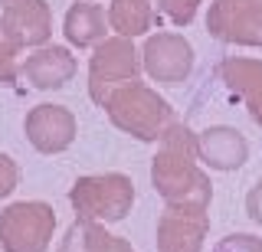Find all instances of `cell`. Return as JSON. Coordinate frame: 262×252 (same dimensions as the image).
I'll return each mask as SVG.
<instances>
[{
  "instance_id": "12",
  "label": "cell",
  "mask_w": 262,
  "mask_h": 252,
  "mask_svg": "<svg viewBox=\"0 0 262 252\" xmlns=\"http://www.w3.org/2000/svg\"><path fill=\"white\" fill-rule=\"evenodd\" d=\"M196 154L216 170H233L246 161V141L233 128H207L196 138Z\"/></svg>"
},
{
  "instance_id": "9",
  "label": "cell",
  "mask_w": 262,
  "mask_h": 252,
  "mask_svg": "<svg viewBox=\"0 0 262 252\" xmlns=\"http://www.w3.org/2000/svg\"><path fill=\"white\" fill-rule=\"evenodd\" d=\"M4 23L20 46H43L53 33L46 0H4Z\"/></svg>"
},
{
  "instance_id": "17",
  "label": "cell",
  "mask_w": 262,
  "mask_h": 252,
  "mask_svg": "<svg viewBox=\"0 0 262 252\" xmlns=\"http://www.w3.org/2000/svg\"><path fill=\"white\" fill-rule=\"evenodd\" d=\"M161 10H167L174 23H190L196 13V0H161Z\"/></svg>"
},
{
  "instance_id": "5",
  "label": "cell",
  "mask_w": 262,
  "mask_h": 252,
  "mask_svg": "<svg viewBox=\"0 0 262 252\" xmlns=\"http://www.w3.org/2000/svg\"><path fill=\"white\" fill-rule=\"evenodd\" d=\"M89 79H92V99L98 105H105L108 95L118 92L121 85L138 82V53H135V46L128 43V36L98 43V50L92 56V72H89Z\"/></svg>"
},
{
  "instance_id": "19",
  "label": "cell",
  "mask_w": 262,
  "mask_h": 252,
  "mask_svg": "<svg viewBox=\"0 0 262 252\" xmlns=\"http://www.w3.org/2000/svg\"><path fill=\"white\" fill-rule=\"evenodd\" d=\"M249 216L256 219V223H262V180L256 184V190L249 193Z\"/></svg>"
},
{
  "instance_id": "14",
  "label": "cell",
  "mask_w": 262,
  "mask_h": 252,
  "mask_svg": "<svg viewBox=\"0 0 262 252\" xmlns=\"http://www.w3.org/2000/svg\"><path fill=\"white\" fill-rule=\"evenodd\" d=\"M161 0H112V30H118L121 36H141L151 30L154 17H158Z\"/></svg>"
},
{
  "instance_id": "13",
  "label": "cell",
  "mask_w": 262,
  "mask_h": 252,
  "mask_svg": "<svg viewBox=\"0 0 262 252\" xmlns=\"http://www.w3.org/2000/svg\"><path fill=\"white\" fill-rule=\"evenodd\" d=\"M220 76H223L226 85L239 88L246 105H249L252 118L262 121V66L259 62H246V59H229L220 66Z\"/></svg>"
},
{
  "instance_id": "16",
  "label": "cell",
  "mask_w": 262,
  "mask_h": 252,
  "mask_svg": "<svg viewBox=\"0 0 262 252\" xmlns=\"http://www.w3.org/2000/svg\"><path fill=\"white\" fill-rule=\"evenodd\" d=\"M16 50H20V43L13 39V33L0 17V85L16 82Z\"/></svg>"
},
{
  "instance_id": "11",
  "label": "cell",
  "mask_w": 262,
  "mask_h": 252,
  "mask_svg": "<svg viewBox=\"0 0 262 252\" xmlns=\"http://www.w3.org/2000/svg\"><path fill=\"white\" fill-rule=\"evenodd\" d=\"M196 213H203V207L184 203L180 210H170L161 219L158 239H161L164 252H196V246H200V230H203V216H196Z\"/></svg>"
},
{
  "instance_id": "2",
  "label": "cell",
  "mask_w": 262,
  "mask_h": 252,
  "mask_svg": "<svg viewBox=\"0 0 262 252\" xmlns=\"http://www.w3.org/2000/svg\"><path fill=\"white\" fill-rule=\"evenodd\" d=\"M184 131H174L167 138V148L154 157V187L164 193L167 200H184L203 207L210 197V187L203 180V174L193 167L190 161V144L187 138L180 141Z\"/></svg>"
},
{
  "instance_id": "15",
  "label": "cell",
  "mask_w": 262,
  "mask_h": 252,
  "mask_svg": "<svg viewBox=\"0 0 262 252\" xmlns=\"http://www.w3.org/2000/svg\"><path fill=\"white\" fill-rule=\"evenodd\" d=\"M66 39L76 46L105 43V13L95 4H72L66 13Z\"/></svg>"
},
{
  "instance_id": "20",
  "label": "cell",
  "mask_w": 262,
  "mask_h": 252,
  "mask_svg": "<svg viewBox=\"0 0 262 252\" xmlns=\"http://www.w3.org/2000/svg\"><path fill=\"white\" fill-rule=\"evenodd\" d=\"M98 252H131L121 239H112V236H105L102 239V246H98Z\"/></svg>"
},
{
  "instance_id": "18",
  "label": "cell",
  "mask_w": 262,
  "mask_h": 252,
  "mask_svg": "<svg viewBox=\"0 0 262 252\" xmlns=\"http://www.w3.org/2000/svg\"><path fill=\"white\" fill-rule=\"evenodd\" d=\"M16 180H20V170H16L13 157H7V154H0V197H10Z\"/></svg>"
},
{
  "instance_id": "3",
  "label": "cell",
  "mask_w": 262,
  "mask_h": 252,
  "mask_svg": "<svg viewBox=\"0 0 262 252\" xmlns=\"http://www.w3.org/2000/svg\"><path fill=\"white\" fill-rule=\"evenodd\" d=\"M56 213L39 200L13 203L0 213V246L7 252H46L53 239Z\"/></svg>"
},
{
  "instance_id": "4",
  "label": "cell",
  "mask_w": 262,
  "mask_h": 252,
  "mask_svg": "<svg viewBox=\"0 0 262 252\" xmlns=\"http://www.w3.org/2000/svg\"><path fill=\"white\" fill-rule=\"evenodd\" d=\"M72 207L82 216L92 219H121L135 203V187L121 174H105V177H82L72 184L69 193Z\"/></svg>"
},
{
  "instance_id": "10",
  "label": "cell",
  "mask_w": 262,
  "mask_h": 252,
  "mask_svg": "<svg viewBox=\"0 0 262 252\" xmlns=\"http://www.w3.org/2000/svg\"><path fill=\"white\" fill-rule=\"evenodd\" d=\"M20 72L27 76L30 85L49 92V88H62L76 76V59H72L69 50H62V46H43V50L27 56V62L20 66Z\"/></svg>"
},
{
  "instance_id": "7",
  "label": "cell",
  "mask_w": 262,
  "mask_h": 252,
  "mask_svg": "<svg viewBox=\"0 0 262 252\" xmlns=\"http://www.w3.org/2000/svg\"><path fill=\"white\" fill-rule=\"evenodd\" d=\"M144 66L154 82L161 85H180L193 66V50L177 33H158L144 46Z\"/></svg>"
},
{
  "instance_id": "6",
  "label": "cell",
  "mask_w": 262,
  "mask_h": 252,
  "mask_svg": "<svg viewBox=\"0 0 262 252\" xmlns=\"http://www.w3.org/2000/svg\"><path fill=\"white\" fill-rule=\"evenodd\" d=\"M207 27L213 36L229 43L262 46V0H216L210 7Z\"/></svg>"
},
{
  "instance_id": "8",
  "label": "cell",
  "mask_w": 262,
  "mask_h": 252,
  "mask_svg": "<svg viewBox=\"0 0 262 252\" xmlns=\"http://www.w3.org/2000/svg\"><path fill=\"white\" fill-rule=\"evenodd\" d=\"M23 128H27L30 144L43 154H59L76 138V118L62 105H36L23 121Z\"/></svg>"
},
{
  "instance_id": "1",
  "label": "cell",
  "mask_w": 262,
  "mask_h": 252,
  "mask_svg": "<svg viewBox=\"0 0 262 252\" xmlns=\"http://www.w3.org/2000/svg\"><path fill=\"white\" fill-rule=\"evenodd\" d=\"M105 108H108L112 121L121 128V131L141 138V141H154V138H161L164 125L170 121L167 102L158 99V92H151V88H144L138 82L121 85L118 92H112L108 102H105Z\"/></svg>"
}]
</instances>
